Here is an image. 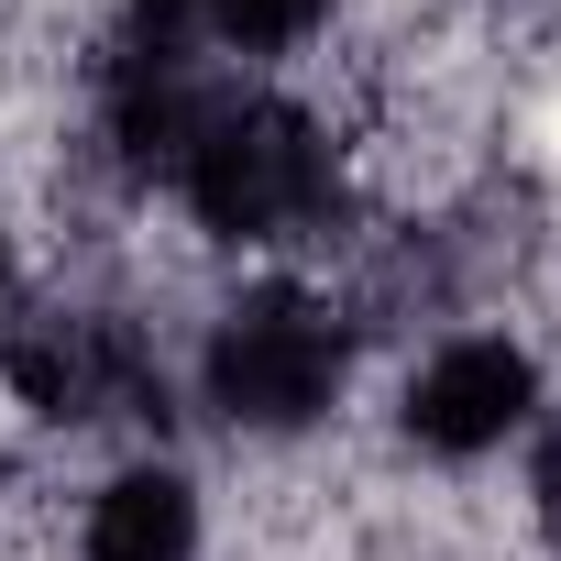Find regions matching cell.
<instances>
[{
    "mask_svg": "<svg viewBox=\"0 0 561 561\" xmlns=\"http://www.w3.org/2000/svg\"><path fill=\"white\" fill-rule=\"evenodd\" d=\"M0 275H12V264H0Z\"/></svg>",
    "mask_w": 561,
    "mask_h": 561,
    "instance_id": "8",
    "label": "cell"
},
{
    "mask_svg": "<svg viewBox=\"0 0 561 561\" xmlns=\"http://www.w3.org/2000/svg\"><path fill=\"white\" fill-rule=\"evenodd\" d=\"M539 517L561 528V430H550V451H539Z\"/></svg>",
    "mask_w": 561,
    "mask_h": 561,
    "instance_id": "7",
    "label": "cell"
},
{
    "mask_svg": "<svg viewBox=\"0 0 561 561\" xmlns=\"http://www.w3.org/2000/svg\"><path fill=\"white\" fill-rule=\"evenodd\" d=\"M89 561H187L198 550V495L176 473H111L89 495Z\"/></svg>",
    "mask_w": 561,
    "mask_h": 561,
    "instance_id": "5",
    "label": "cell"
},
{
    "mask_svg": "<svg viewBox=\"0 0 561 561\" xmlns=\"http://www.w3.org/2000/svg\"><path fill=\"white\" fill-rule=\"evenodd\" d=\"M0 375L45 419H144V408H165L154 353L100 309H23L12 342H0Z\"/></svg>",
    "mask_w": 561,
    "mask_h": 561,
    "instance_id": "3",
    "label": "cell"
},
{
    "mask_svg": "<svg viewBox=\"0 0 561 561\" xmlns=\"http://www.w3.org/2000/svg\"><path fill=\"white\" fill-rule=\"evenodd\" d=\"M320 23H331V0H209L220 56H298Z\"/></svg>",
    "mask_w": 561,
    "mask_h": 561,
    "instance_id": "6",
    "label": "cell"
},
{
    "mask_svg": "<svg viewBox=\"0 0 561 561\" xmlns=\"http://www.w3.org/2000/svg\"><path fill=\"white\" fill-rule=\"evenodd\" d=\"M342 397V309L309 287H253L209 331V408L231 430H309Z\"/></svg>",
    "mask_w": 561,
    "mask_h": 561,
    "instance_id": "2",
    "label": "cell"
},
{
    "mask_svg": "<svg viewBox=\"0 0 561 561\" xmlns=\"http://www.w3.org/2000/svg\"><path fill=\"white\" fill-rule=\"evenodd\" d=\"M528 408H539V364H528L517 342H495V331L430 353V375L408 386V430H419L430 451H495Z\"/></svg>",
    "mask_w": 561,
    "mask_h": 561,
    "instance_id": "4",
    "label": "cell"
},
{
    "mask_svg": "<svg viewBox=\"0 0 561 561\" xmlns=\"http://www.w3.org/2000/svg\"><path fill=\"white\" fill-rule=\"evenodd\" d=\"M176 187H187L198 231H220V242H287L331 198V133L287 100H231L198 133V154L176 165Z\"/></svg>",
    "mask_w": 561,
    "mask_h": 561,
    "instance_id": "1",
    "label": "cell"
}]
</instances>
